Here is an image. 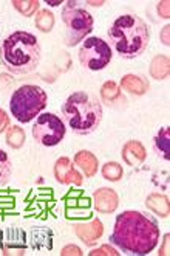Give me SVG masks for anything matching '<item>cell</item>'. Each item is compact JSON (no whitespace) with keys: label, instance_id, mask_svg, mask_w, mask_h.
I'll return each instance as SVG.
<instances>
[{"label":"cell","instance_id":"1","mask_svg":"<svg viewBox=\"0 0 170 256\" xmlns=\"http://www.w3.org/2000/svg\"><path fill=\"white\" fill-rule=\"evenodd\" d=\"M112 244L130 254H149L160 240L158 224L152 216L136 210H127L116 216Z\"/></svg>","mask_w":170,"mask_h":256},{"label":"cell","instance_id":"2","mask_svg":"<svg viewBox=\"0 0 170 256\" xmlns=\"http://www.w3.org/2000/svg\"><path fill=\"white\" fill-rule=\"evenodd\" d=\"M107 36L112 48L124 59H135L141 56L150 42V32L146 22L136 14L119 16L108 28Z\"/></svg>","mask_w":170,"mask_h":256},{"label":"cell","instance_id":"3","mask_svg":"<svg viewBox=\"0 0 170 256\" xmlns=\"http://www.w3.org/2000/svg\"><path fill=\"white\" fill-rule=\"evenodd\" d=\"M2 61L12 74L34 72L40 61V45L37 38L28 32H14L2 44Z\"/></svg>","mask_w":170,"mask_h":256},{"label":"cell","instance_id":"4","mask_svg":"<svg viewBox=\"0 0 170 256\" xmlns=\"http://www.w3.org/2000/svg\"><path fill=\"white\" fill-rule=\"evenodd\" d=\"M101 101L87 92H74L62 104V115L68 128L77 135H90L102 122Z\"/></svg>","mask_w":170,"mask_h":256},{"label":"cell","instance_id":"5","mask_svg":"<svg viewBox=\"0 0 170 256\" xmlns=\"http://www.w3.org/2000/svg\"><path fill=\"white\" fill-rule=\"evenodd\" d=\"M46 100L48 98L42 87L26 84L19 87L11 95L9 110L19 123H29L45 109Z\"/></svg>","mask_w":170,"mask_h":256},{"label":"cell","instance_id":"6","mask_svg":"<svg viewBox=\"0 0 170 256\" xmlns=\"http://www.w3.org/2000/svg\"><path fill=\"white\" fill-rule=\"evenodd\" d=\"M62 22L67 26V45L74 47L93 32V18L91 14L79 4V2H68L64 4L62 8Z\"/></svg>","mask_w":170,"mask_h":256},{"label":"cell","instance_id":"7","mask_svg":"<svg viewBox=\"0 0 170 256\" xmlns=\"http://www.w3.org/2000/svg\"><path fill=\"white\" fill-rule=\"evenodd\" d=\"M112 47L101 38H87L79 50L81 66L88 70H102L112 61Z\"/></svg>","mask_w":170,"mask_h":256},{"label":"cell","instance_id":"8","mask_svg":"<svg viewBox=\"0 0 170 256\" xmlns=\"http://www.w3.org/2000/svg\"><path fill=\"white\" fill-rule=\"evenodd\" d=\"M65 123L54 114H42L33 124V137L40 144L50 148L59 144L65 137Z\"/></svg>","mask_w":170,"mask_h":256},{"label":"cell","instance_id":"9","mask_svg":"<svg viewBox=\"0 0 170 256\" xmlns=\"http://www.w3.org/2000/svg\"><path fill=\"white\" fill-rule=\"evenodd\" d=\"M62 202H64L67 220H85L93 216L90 198L82 190H70Z\"/></svg>","mask_w":170,"mask_h":256},{"label":"cell","instance_id":"10","mask_svg":"<svg viewBox=\"0 0 170 256\" xmlns=\"http://www.w3.org/2000/svg\"><path fill=\"white\" fill-rule=\"evenodd\" d=\"M54 178L60 185L81 186L84 184L82 174L74 168V163L68 157H60L54 163Z\"/></svg>","mask_w":170,"mask_h":256},{"label":"cell","instance_id":"11","mask_svg":"<svg viewBox=\"0 0 170 256\" xmlns=\"http://www.w3.org/2000/svg\"><path fill=\"white\" fill-rule=\"evenodd\" d=\"M119 205V198L112 188H99L93 192V206L102 214L115 213Z\"/></svg>","mask_w":170,"mask_h":256},{"label":"cell","instance_id":"12","mask_svg":"<svg viewBox=\"0 0 170 256\" xmlns=\"http://www.w3.org/2000/svg\"><path fill=\"white\" fill-rule=\"evenodd\" d=\"M74 233L84 244L95 246L101 239V236L104 234V225H102V222L99 219H91L90 222L76 224L74 225Z\"/></svg>","mask_w":170,"mask_h":256},{"label":"cell","instance_id":"13","mask_svg":"<svg viewBox=\"0 0 170 256\" xmlns=\"http://www.w3.org/2000/svg\"><path fill=\"white\" fill-rule=\"evenodd\" d=\"M122 158L129 166H138L141 164L146 157H147V150L144 148V144L138 140H130L126 144L122 146Z\"/></svg>","mask_w":170,"mask_h":256},{"label":"cell","instance_id":"14","mask_svg":"<svg viewBox=\"0 0 170 256\" xmlns=\"http://www.w3.org/2000/svg\"><path fill=\"white\" fill-rule=\"evenodd\" d=\"M73 163L76 166H79V170L84 172V176L87 178L95 177L99 170V162H98L96 156L90 152V150H79V152L74 156Z\"/></svg>","mask_w":170,"mask_h":256},{"label":"cell","instance_id":"15","mask_svg":"<svg viewBox=\"0 0 170 256\" xmlns=\"http://www.w3.org/2000/svg\"><path fill=\"white\" fill-rule=\"evenodd\" d=\"M121 87L126 90V92L132 94V95H146L149 92V81L141 76V74H133V73H129L126 76H122L121 80Z\"/></svg>","mask_w":170,"mask_h":256},{"label":"cell","instance_id":"16","mask_svg":"<svg viewBox=\"0 0 170 256\" xmlns=\"http://www.w3.org/2000/svg\"><path fill=\"white\" fill-rule=\"evenodd\" d=\"M146 206L153 212L157 216L166 219L170 213V205H169V198L166 194L160 192H153L146 199Z\"/></svg>","mask_w":170,"mask_h":256},{"label":"cell","instance_id":"17","mask_svg":"<svg viewBox=\"0 0 170 256\" xmlns=\"http://www.w3.org/2000/svg\"><path fill=\"white\" fill-rule=\"evenodd\" d=\"M153 149L161 158L170 160V130L169 128H161L153 140Z\"/></svg>","mask_w":170,"mask_h":256},{"label":"cell","instance_id":"18","mask_svg":"<svg viewBox=\"0 0 170 256\" xmlns=\"http://www.w3.org/2000/svg\"><path fill=\"white\" fill-rule=\"evenodd\" d=\"M169 58L166 54H157L150 62V76L157 81H164L169 76Z\"/></svg>","mask_w":170,"mask_h":256},{"label":"cell","instance_id":"19","mask_svg":"<svg viewBox=\"0 0 170 256\" xmlns=\"http://www.w3.org/2000/svg\"><path fill=\"white\" fill-rule=\"evenodd\" d=\"M101 98L105 104L108 106H113V104L119 100H122V95H121V88L116 82L113 81H107L102 84L101 87Z\"/></svg>","mask_w":170,"mask_h":256},{"label":"cell","instance_id":"20","mask_svg":"<svg viewBox=\"0 0 170 256\" xmlns=\"http://www.w3.org/2000/svg\"><path fill=\"white\" fill-rule=\"evenodd\" d=\"M34 24H36L39 32H42V33H50L51 30L54 28V24H56L54 14L50 10H40L36 14Z\"/></svg>","mask_w":170,"mask_h":256},{"label":"cell","instance_id":"21","mask_svg":"<svg viewBox=\"0 0 170 256\" xmlns=\"http://www.w3.org/2000/svg\"><path fill=\"white\" fill-rule=\"evenodd\" d=\"M6 144L12 149H20L25 144L26 135L25 130L20 126H11L6 130Z\"/></svg>","mask_w":170,"mask_h":256},{"label":"cell","instance_id":"22","mask_svg":"<svg viewBox=\"0 0 170 256\" xmlns=\"http://www.w3.org/2000/svg\"><path fill=\"white\" fill-rule=\"evenodd\" d=\"M11 5L17 10L22 16L31 18L37 12L40 4H39V0H12Z\"/></svg>","mask_w":170,"mask_h":256},{"label":"cell","instance_id":"23","mask_svg":"<svg viewBox=\"0 0 170 256\" xmlns=\"http://www.w3.org/2000/svg\"><path fill=\"white\" fill-rule=\"evenodd\" d=\"M102 177L108 182H118L124 176V170L118 162H108L102 166Z\"/></svg>","mask_w":170,"mask_h":256},{"label":"cell","instance_id":"24","mask_svg":"<svg viewBox=\"0 0 170 256\" xmlns=\"http://www.w3.org/2000/svg\"><path fill=\"white\" fill-rule=\"evenodd\" d=\"M11 171H12L11 160H9V157L5 150L0 149V186H3L8 182Z\"/></svg>","mask_w":170,"mask_h":256},{"label":"cell","instance_id":"25","mask_svg":"<svg viewBox=\"0 0 170 256\" xmlns=\"http://www.w3.org/2000/svg\"><path fill=\"white\" fill-rule=\"evenodd\" d=\"M102 254H112V256H118L119 253H118L115 248H112L110 246H104V247H99V248L93 250V252L90 253V256H102Z\"/></svg>","mask_w":170,"mask_h":256},{"label":"cell","instance_id":"26","mask_svg":"<svg viewBox=\"0 0 170 256\" xmlns=\"http://www.w3.org/2000/svg\"><path fill=\"white\" fill-rule=\"evenodd\" d=\"M8 128H9V116L3 109H0V134L8 130Z\"/></svg>","mask_w":170,"mask_h":256},{"label":"cell","instance_id":"27","mask_svg":"<svg viewBox=\"0 0 170 256\" xmlns=\"http://www.w3.org/2000/svg\"><path fill=\"white\" fill-rule=\"evenodd\" d=\"M60 254H62V256H68V254H76V256H81V254H84V253H82V250H81L79 247H76V246H67V247L62 248Z\"/></svg>","mask_w":170,"mask_h":256},{"label":"cell","instance_id":"28","mask_svg":"<svg viewBox=\"0 0 170 256\" xmlns=\"http://www.w3.org/2000/svg\"><path fill=\"white\" fill-rule=\"evenodd\" d=\"M158 14L161 16V19H169L170 12H169V2H160L158 4Z\"/></svg>","mask_w":170,"mask_h":256},{"label":"cell","instance_id":"29","mask_svg":"<svg viewBox=\"0 0 170 256\" xmlns=\"http://www.w3.org/2000/svg\"><path fill=\"white\" fill-rule=\"evenodd\" d=\"M169 30H170V26H169V25H166V26L163 28L161 34H160V38H161V42H163L164 45H169Z\"/></svg>","mask_w":170,"mask_h":256},{"label":"cell","instance_id":"30","mask_svg":"<svg viewBox=\"0 0 170 256\" xmlns=\"http://www.w3.org/2000/svg\"><path fill=\"white\" fill-rule=\"evenodd\" d=\"M160 254H163V256L169 254V234L164 236V242H163V248L160 250Z\"/></svg>","mask_w":170,"mask_h":256},{"label":"cell","instance_id":"31","mask_svg":"<svg viewBox=\"0 0 170 256\" xmlns=\"http://www.w3.org/2000/svg\"><path fill=\"white\" fill-rule=\"evenodd\" d=\"M46 4L51 6H57V5H62V0H57V2H50V0H46Z\"/></svg>","mask_w":170,"mask_h":256},{"label":"cell","instance_id":"32","mask_svg":"<svg viewBox=\"0 0 170 256\" xmlns=\"http://www.w3.org/2000/svg\"><path fill=\"white\" fill-rule=\"evenodd\" d=\"M87 4H90L93 6H102L104 5V2H87Z\"/></svg>","mask_w":170,"mask_h":256}]
</instances>
